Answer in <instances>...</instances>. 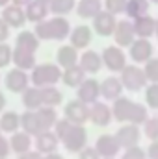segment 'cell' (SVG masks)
<instances>
[{"label": "cell", "mask_w": 158, "mask_h": 159, "mask_svg": "<svg viewBox=\"0 0 158 159\" xmlns=\"http://www.w3.org/2000/svg\"><path fill=\"white\" fill-rule=\"evenodd\" d=\"M36 35L39 37V41H63L69 37L71 34V28H69V22L63 19V17H54L52 20H41V22H36Z\"/></svg>", "instance_id": "cell-1"}, {"label": "cell", "mask_w": 158, "mask_h": 159, "mask_svg": "<svg viewBox=\"0 0 158 159\" xmlns=\"http://www.w3.org/2000/svg\"><path fill=\"white\" fill-rule=\"evenodd\" d=\"M62 67L60 65H52V63H43L32 69V76L30 81L36 87H48V85H56L62 80Z\"/></svg>", "instance_id": "cell-2"}, {"label": "cell", "mask_w": 158, "mask_h": 159, "mask_svg": "<svg viewBox=\"0 0 158 159\" xmlns=\"http://www.w3.org/2000/svg\"><path fill=\"white\" fill-rule=\"evenodd\" d=\"M60 141L63 143V146L69 152H80L87 143V131L84 129L82 124H71Z\"/></svg>", "instance_id": "cell-3"}, {"label": "cell", "mask_w": 158, "mask_h": 159, "mask_svg": "<svg viewBox=\"0 0 158 159\" xmlns=\"http://www.w3.org/2000/svg\"><path fill=\"white\" fill-rule=\"evenodd\" d=\"M121 83L125 89L128 91H141L147 83V76L143 72V69L136 67V65H126L121 70Z\"/></svg>", "instance_id": "cell-4"}, {"label": "cell", "mask_w": 158, "mask_h": 159, "mask_svg": "<svg viewBox=\"0 0 158 159\" xmlns=\"http://www.w3.org/2000/svg\"><path fill=\"white\" fill-rule=\"evenodd\" d=\"M63 117L73 124H86L89 120V104L82 102L80 98L69 102L63 109Z\"/></svg>", "instance_id": "cell-5"}, {"label": "cell", "mask_w": 158, "mask_h": 159, "mask_svg": "<svg viewBox=\"0 0 158 159\" xmlns=\"http://www.w3.org/2000/svg\"><path fill=\"white\" fill-rule=\"evenodd\" d=\"M102 63L110 72H121L126 67V56L119 46H108L102 52Z\"/></svg>", "instance_id": "cell-6"}, {"label": "cell", "mask_w": 158, "mask_h": 159, "mask_svg": "<svg viewBox=\"0 0 158 159\" xmlns=\"http://www.w3.org/2000/svg\"><path fill=\"white\" fill-rule=\"evenodd\" d=\"M116 24H117L116 15L110 13V11H106V9L99 11V13L93 17V30H95L99 35H102V37H110V35H114Z\"/></svg>", "instance_id": "cell-7"}, {"label": "cell", "mask_w": 158, "mask_h": 159, "mask_svg": "<svg viewBox=\"0 0 158 159\" xmlns=\"http://www.w3.org/2000/svg\"><path fill=\"white\" fill-rule=\"evenodd\" d=\"M58 144H60V137L54 131H50V129H43L37 135H34V146H36V150L39 154H52V152H56Z\"/></svg>", "instance_id": "cell-8"}, {"label": "cell", "mask_w": 158, "mask_h": 159, "mask_svg": "<svg viewBox=\"0 0 158 159\" xmlns=\"http://www.w3.org/2000/svg\"><path fill=\"white\" fill-rule=\"evenodd\" d=\"M136 39V30L134 22L128 20H117L116 30H114V41L117 46H130Z\"/></svg>", "instance_id": "cell-9"}, {"label": "cell", "mask_w": 158, "mask_h": 159, "mask_svg": "<svg viewBox=\"0 0 158 159\" xmlns=\"http://www.w3.org/2000/svg\"><path fill=\"white\" fill-rule=\"evenodd\" d=\"M95 150L101 154V157H116L123 148H121L119 141L116 139V135H108V133H104V135H101V137L97 139V143H95Z\"/></svg>", "instance_id": "cell-10"}, {"label": "cell", "mask_w": 158, "mask_h": 159, "mask_svg": "<svg viewBox=\"0 0 158 159\" xmlns=\"http://www.w3.org/2000/svg\"><path fill=\"white\" fill-rule=\"evenodd\" d=\"M130 57L136 63H145L153 57V44L145 37H136L130 44Z\"/></svg>", "instance_id": "cell-11"}, {"label": "cell", "mask_w": 158, "mask_h": 159, "mask_svg": "<svg viewBox=\"0 0 158 159\" xmlns=\"http://www.w3.org/2000/svg\"><path fill=\"white\" fill-rule=\"evenodd\" d=\"M89 120L95 126H108L112 120V107L104 102H93L89 106Z\"/></svg>", "instance_id": "cell-12"}, {"label": "cell", "mask_w": 158, "mask_h": 159, "mask_svg": "<svg viewBox=\"0 0 158 159\" xmlns=\"http://www.w3.org/2000/svg\"><path fill=\"white\" fill-rule=\"evenodd\" d=\"M30 83V78L26 74V70L15 67L13 70H9L6 74V87L11 91V93H22Z\"/></svg>", "instance_id": "cell-13"}, {"label": "cell", "mask_w": 158, "mask_h": 159, "mask_svg": "<svg viewBox=\"0 0 158 159\" xmlns=\"http://www.w3.org/2000/svg\"><path fill=\"white\" fill-rule=\"evenodd\" d=\"M77 94H78V98L82 102H86V104H93V102H97L99 100V96H101V85H99V81L93 78L89 80H84L82 83L78 85V91H77Z\"/></svg>", "instance_id": "cell-14"}, {"label": "cell", "mask_w": 158, "mask_h": 159, "mask_svg": "<svg viewBox=\"0 0 158 159\" xmlns=\"http://www.w3.org/2000/svg\"><path fill=\"white\" fill-rule=\"evenodd\" d=\"M140 137H141V133H140V128L136 124L123 126V128H119L117 133H116V139L119 141V144H121L123 150L130 148V146H136L140 143Z\"/></svg>", "instance_id": "cell-15"}, {"label": "cell", "mask_w": 158, "mask_h": 159, "mask_svg": "<svg viewBox=\"0 0 158 159\" xmlns=\"http://www.w3.org/2000/svg\"><path fill=\"white\" fill-rule=\"evenodd\" d=\"M2 19L7 22L9 28H21L24 22H26V13L22 9V6H17V4H9L2 9Z\"/></svg>", "instance_id": "cell-16"}, {"label": "cell", "mask_w": 158, "mask_h": 159, "mask_svg": "<svg viewBox=\"0 0 158 159\" xmlns=\"http://www.w3.org/2000/svg\"><path fill=\"white\" fill-rule=\"evenodd\" d=\"M32 144H34V135L26 133L24 129L22 131H15L11 133V139H9V146L15 154H24L28 150H32Z\"/></svg>", "instance_id": "cell-17"}, {"label": "cell", "mask_w": 158, "mask_h": 159, "mask_svg": "<svg viewBox=\"0 0 158 159\" xmlns=\"http://www.w3.org/2000/svg\"><path fill=\"white\" fill-rule=\"evenodd\" d=\"M80 67L86 70V74H97L101 69H102V56H99L97 52H93V50H86L82 56H80L78 59Z\"/></svg>", "instance_id": "cell-18"}, {"label": "cell", "mask_w": 158, "mask_h": 159, "mask_svg": "<svg viewBox=\"0 0 158 159\" xmlns=\"http://www.w3.org/2000/svg\"><path fill=\"white\" fill-rule=\"evenodd\" d=\"M15 67L22 69V70H32L36 67V52H30V50H24V48H19L15 46L13 48V59Z\"/></svg>", "instance_id": "cell-19"}, {"label": "cell", "mask_w": 158, "mask_h": 159, "mask_svg": "<svg viewBox=\"0 0 158 159\" xmlns=\"http://www.w3.org/2000/svg\"><path fill=\"white\" fill-rule=\"evenodd\" d=\"M123 83H121V80L119 78H106L102 83H101V96L104 98V100H110V102H114L116 98L121 96V93H123Z\"/></svg>", "instance_id": "cell-20"}, {"label": "cell", "mask_w": 158, "mask_h": 159, "mask_svg": "<svg viewBox=\"0 0 158 159\" xmlns=\"http://www.w3.org/2000/svg\"><path fill=\"white\" fill-rule=\"evenodd\" d=\"M91 28L89 26H86V24H82V26H77L71 34H69V39H71V44L75 46V48H87L89 46V43H91Z\"/></svg>", "instance_id": "cell-21"}, {"label": "cell", "mask_w": 158, "mask_h": 159, "mask_svg": "<svg viewBox=\"0 0 158 159\" xmlns=\"http://www.w3.org/2000/svg\"><path fill=\"white\" fill-rule=\"evenodd\" d=\"M155 26H156V19H153L149 13L134 19V30H136V37H145L149 39L151 35H155Z\"/></svg>", "instance_id": "cell-22"}, {"label": "cell", "mask_w": 158, "mask_h": 159, "mask_svg": "<svg viewBox=\"0 0 158 159\" xmlns=\"http://www.w3.org/2000/svg\"><path fill=\"white\" fill-rule=\"evenodd\" d=\"M86 80V70L80 67L78 63L73 65V67H67L63 69V74H62V81L67 85V87H75L78 89V85Z\"/></svg>", "instance_id": "cell-23"}, {"label": "cell", "mask_w": 158, "mask_h": 159, "mask_svg": "<svg viewBox=\"0 0 158 159\" xmlns=\"http://www.w3.org/2000/svg\"><path fill=\"white\" fill-rule=\"evenodd\" d=\"M134 102L125 98V96H119L114 100V106H112V117L117 120V122H128V115H130V109H132Z\"/></svg>", "instance_id": "cell-24"}, {"label": "cell", "mask_w": 158, "mask_h": 159, "mask_svg": "<svg viewBox=\"0 0 158 159\" xmlns=\"http://www.w3.org/2000/svg\"><path fill=\"white\" fill-rule=\"evenodd\" d=\"M21 100H22V106H24L26 109H39L41 106H43V98H41V87H36V85H32V87H26V89L22 91V96H21Z\"/></svg>", "instance_id": "cell-25"}, {"label": "cell", "mask_w": 158, "mask_h": 159, "mask_svg": "<svg viewBox=\"0 0 158 159\" xmlns=\"http://www.w3.org/2000/svg\"><path fill=\"white\" fill-rule=\"evenodd\" d=\"M56 59H58V65H60L62 69L73 67V65H77V63H78V59H80L78 48H75L73 44H71V46H62V48L58 50Z\"/></svg>", "instance_id": "cell-26"}, {"label": "cell", "mask_w": 158, "mask_h": 159, "mask_svg": "<svg viewBox=\"0 0 158 159\" xmlns=\"http://www.w3.org/2000/svg\"><path fill=\"white\" fill-rule=\"evenodd\" d=\"M48 6L47 4H41L37 0H32L28 6H26V9H24V13H26V20H30V22H41V20H45L47 19V15H48Z\"/></svg>", "instance_id": "cell-27"}, {"label": "cell", "mask_w": 158, "mask_h": 159, "mask_svg": "<svg viewBox=\"0 0 158 159\" xmlns=\"http://www.w3.org/2000/svg\"><path fill=\"white\" fill-rule=\"evenodd\" d=\"M21 128H22L26 133H30V135H37L39 131H43L36 109H28V111H24V113L21 115Z\"/></svg>", "instance_id": "cell-28"}, {"label": "cell", "mask_w": 158, "mask_h": 159, "mask_svg": "<svg viewBox=\"0 0 158 159\" xmlns=\"http://www.w3.org/2000/svg\"><path fill=\"white\" fill-rule=\"evenodd\" d=\"M104 4L101 0H80L77 6V11L82 19H93L99 11H102Z\"/></svg>", "instance_id": "cell-29"}, {"label": "cell", "mask_w": 158, "mask_h": 159, "mask_svg": "<svg viewBox=\"0 0 158 159\" xmlns=\"http://www.w3.org/2000/svg\"><path fill=\"white\" fill-rule=\"evenodd\" d=\"M36 113H37V119H39L41 129H52L54 124L58 122L56 109L50 107V106H41L39 109H36Z\"/></svg>", "instance_id": "cell-30"}, {"label": "cell", "mask_w": 158, "mask_h": 159, "mask_svg": "<svg viewBox=\"0 0 158 159\" xmlns=\"http://www.w3.org/2000/svg\"><path fill=\"white\" fill-rule=\"evenodd\" d=\"M21 128V115L15 111H6L0 117V129L6 133H15Z\"/></svg>", "instance_id": "cell-31"}, {"label": "cell", "mask_w": 158, "mask_h": 159, "mask_svg": "<svg viewBox=\"0 0 158 159\" xmlns=\"http://www.w3.org/2000/svg\"><path fill=\"white\" fill-rule=\"evenodd\" d=\"M125 13L128 15V19H140L143 15L149 13V0H128L126 2V9Z\"/></svg>", "instance_id": "cell-32"}, {"label": "cell", "mask_w": 158, "mask_h": 159, "mask_svg": "<svg viewBox=\"0 0 158 159\" xmlns=\"http://www.w3.org/2000/svg\"><path fill=\"white\" fill-rule=\"evenodd\" d=\"M15 46L30 50V52H36L37 46H39V37L36 35V32H21L17 35V39H15Z\"/></svg>", "instance_id": "cell-33"}, {"label": "cell", "mask_w": 158, "mask_h": 159, "mask_svg": "<svg viewBox=\"0 0 158 159\" xmlns=\"http://www.w3.org/2000/svg\"><path fill=\"white\" fill-rule=\"evenodd\" d=\"M41 98H43V106H50L56 107L62 104V91L56 89V85H48V87H41Z\"/></svg>", "instance_id": "cell-34"}, {"label": "cell", "mask_w": 158, "mask_h": 159, "mask_svg": "<svg viewBox=\"0 0 158 159\" xmlns=\"http://www.w3.org/2000/svg\"><path fill=\"white\" fill-rule=\"evenodd\" d=\"M75 6H77L75 0H52L48 4V9H50V13H54L58 17H63V15L71 13L75 9Z\"/></svg>", "instance_id": "cell-35"}, {"label": "cell", "mask_w": 158, "mask_h": 159, "mask_svg": "<svg viewBox=\"0 0 158 159\" xmlns=\"http://www.w3.org/2000/svg\"><path fill=\"white\" fill-rule=\"evenodd\" d=\"M147 119H149L147 107H145L143 104H136V102H134V106H132V109H130V115H128V122L138 126V124H145Z\"/></svg>", "instance_id": "cell-36"}, {"label": "cell", "mask_w": 158, "mask_h": 159, "mask_svg": "<svg viewBox=\"0 0 158 159\" xmlns=\"http://www.w3.org/2000/svg\"><path fill=\"white\" fill-rule=\"evenodd\" d=\"M143 72H145V76H147V81L158 83V57H151L149 61H145Z\"/></svg>", "instance_id": "cell-37"}, {"label": "cell", "mask_w": 158, "mask_h": 159, "mask_svg": "<svg viewBox=\"0 0 158 159\" xmlns=\"http://www.w3.org/2000/svg\"><path fill=\"white\" fill-rule=\"evenodd\" d=\"M143 133H145V137H147V139L156 141V139H158V117H153V119L145 120Z\"/></svg>", "instance_id": "cell-38"}, {"label": "cell", "mask_w": 158, "mask_h": 159, "mask_svg": "<svg viewBox=\"0 0 158 159\" xmlns=\"http://www.w3.org/2000/svg\"><path fill=\"white\" fill-rule=\"evenodd\" d=\"M126 2H128V0H104V9L110 11V13H114V15L125 13Z\"/></svg>", "instance_id": "cell-39"}, {"label": "cell", "mask_w": 158, "mask_h": 159, "mask_svg": "<svg viewBox=\"0 0 158 159\" xmlns=\"http://www.w3.org/2000/svg\"><path fill=\"white\" fill-rule=\"evenodd\" d=\"M145 100H147V106L158 109V83H151L147 89H145Z\"/></svg>", "instance_id": "cell-40"}, {"label": "cell", "mask_w": 158, "mask_h": 159, "mask_svg": "<svg viewBox=\"0 0 158 159\" xmlns=\"http://www.w3.org/2000/svg\"><path fill=\"white\" fill-rule=\"evenodd\" d=\"M11 59H13V48L6 43H0V69L7 67Z\"/></svg>", "instance_id": "cell-41"}, {"label": "cell", "mask_w": 158, "mask_h": 159, "mask_svg": "<svg viewBox=\"0 0 158 159\" xmlns=\"http://www.w3.org/2000/svg\"><path fill=\"white\" fill-rule=\"evenodd\" d=\"M121 159H147L145 152L136 144V146H130V148H125V154Z\"/></svg>", "instance_id": "cell-42"}, {"label": "cell", "mask_w": 158, "mask_h": 159, "mask_svg": "<svg viewBox=\"0 0 158 159\" xmlns=\"http://www.w3.org/2000/svg\"><path fill=\"white\" fill-rule=\"evenodd\" d=\"M71 124H73V122H69L67 119L58 120V122L54 124V133H56V135H58V137L62 139V137H63V133H65V131L69 129V126H71Z\"/></svg>", "instance_id": "cell-43"}, {"label": "cell", "mask_w": 158, "mask_h": 159, "mask_svg": "<svg viewBox=\"0 0 158 159\" xmlns=\"http://www.w3.org/2000/svg\"><path fill=\"white\" fill-rule=\"evenodd\" d=\"M78 159H101V154L95 148H82L78 152Z\"/></svg>", "instance_id": "cell-44"}, {"label": "cell", "mask_w": 158, "mask_h": 159, "mask_svg": "<svg viewBox=\"0 0 158 159\" xmlns=\"http://www.w3.org/2000/svg\"><path fill=\"white\" fill-rule=\"evenodd\" d=\"M7 37H9V26H7V22L0 17V43H6Z\"/></svg>", "instance_id": "cell-45"}, {"label": "cell", "mask_w": 158, "mask_h": 159, "mask_svg": "<svg viewBox=\"0 0 158 159\" xmlns=\"http://www.w3.org/2000/svg\"><path fill=\"white\" fill-rule=\"evenodd\" d=\"M19 159H43V154H39L37 150H36V152L28 150V152H24V154H19Z\"/></svg>", "instance_id": "cell-46"}, {"label": "cell", "mask_w": 158, "mask_h": 159, "mask_svg": "<svg viewBox=\"0 0 158 159\" xmlns=\"http://www.w3.org/2000/svg\"><path fill=\"white\" fill-rule=\"evenodd\" d=\"M147 156H149V159H158V139L151 143V146L147 150Z\"/></svg>", "instance_id": "cell-47"}, {"label": "cell", "mask_w": 158, "mask_h": 159, "mask_svg": "<svg viewBox=\"0 0 158 159\" xmlns=\"http://www.w3.org/2000/svg\"><path fill=\"white\" fill-rule=\"evenodd\" d=\"M9 150H11L9 141H7V139H4V141L0 143V157H7V156H9Z\"/></svg>", "instance_id": "cell-48"}, {"label": "cell", "mask_w": 158, "mask_h": 159, "mask_svg": "<svg viewBox=\"0 0 158 159\" xmlns=\"http://www.w3.org/2000/svg\"><path fill=\"white\" fill-rule=\"evenodd\" d=\"M43 159H63V156H60V154H56V152H52V154H45Z\"/></svg>", "instance_id": "cell-49"}, {"label": "cell", "mask_w": 158, "mask_h": 159, "mask_svg": "<svg viewBox=\"0 0 158 159\" xmlns=\"http://www.w3.org/2000/svg\"><path fill=\"white\" fill-rule=\"evenodd\" d=\"M13 4H17V6H28L32 0H11Z\"/></svg>", "instance_id": "cell-50"}, {"label": "cell", "mask_w": 158, "mask_h": 159, "mask_svg": "<svg viewBox=\"0 0 158 159\" xmlns=\"http://www.w3.org/2000/svg\"><path fill=\"white\" fill-rule=\"evenodd\" d=\"M4 107H6V96H4V94H2V91H0V111H2Z\"/></svg>", "instance_id": "cell-51"}, {"label": "cell", "mask_w": 158, "mask_h": 159, "mask_svg": "<svg viewBox=\"0 0 158 159\" xmlns=\"http://www.w3.org/2000/svg\"><path fill=\"white\" fill-rule=\"evenodd\" d=\"M9 2H11V0H0V6H7Z\"/></svg>", "instance_id": "cell-52"}, {"label": "cell", "mask_w": 158, "mask_h": 159, "mask_svg": "<svg viewBox=\"0 0 158 159\" xmlns=\"http://www.w3.org/2000/svg\"><path fill=\"white\" fill-rule=\"evenodd\" d=\"M37 2H41V4H47V6H48V4H50L52 0H37Z\"/></svg>", "instance_id": "cell-53"}, {"label": "cell", "mask_w": 158, "mask_h": 159, "mask_svg": "<svg viewBox=\"0 0 158 159\" xmlns=\"http://www.w3.org/2000/svg\"><path fill=\"white\" fill-rule=\"evenodd\" d=\"M155 35L158 37V20H156V26H155Z\"/></svg>", "instance_id": "cell-54"}, {"label": "cell", "mask_w": 158, "mask_h": 159, "mask_svg": "<svg viewBox=\"0 0 158 159\" xmlns=\"http://www.w3.org/2000/svg\"><path fill=\"white\" fill-rule=\"evenodd\" d=\"M2 141H4V137H2V129H0V143H2Z\"/></svg>", "instance_id": "cell-55"}, {"label": "cell", "mask_w": 158, "mask_h": 159, "mask_svg": "<svg viewBox=\"0 0 158 159\" xmlns=\"http://www.w3.org/2000/svg\"><path fill=\"white\" fill-rule=\"evenodd\" d=\"M149 2H153V4H158V0H149Z\"/></svg>", "instance_id": "cell-56"}, {"label": "cell", "mask_w": 158, "mask_h": 159, "mask_svg": "<svg viewBox=\"0 0 158 159\" xmlns=\"http://www.w3.org/2000/svg\"><path fill=\"white\" fill-rule=\"evenodd\" d=\"M101 159H116V157H101Z\"/></svg>", "instance_id": "cell-57"}, {"label": "cell", "mask_w": 158, "mask_h": 159, "mask_svg": "<svg viewBox=\"0 0 158 159\" xmlns=\"http://www.w3.org/2000/svg\"><path fill=\"white\" fill-rule=\"evenodd\" d=\"M0 159H6V157H0Z\"/></svg>", "instance_id": "cell-58"}]
</instances>
